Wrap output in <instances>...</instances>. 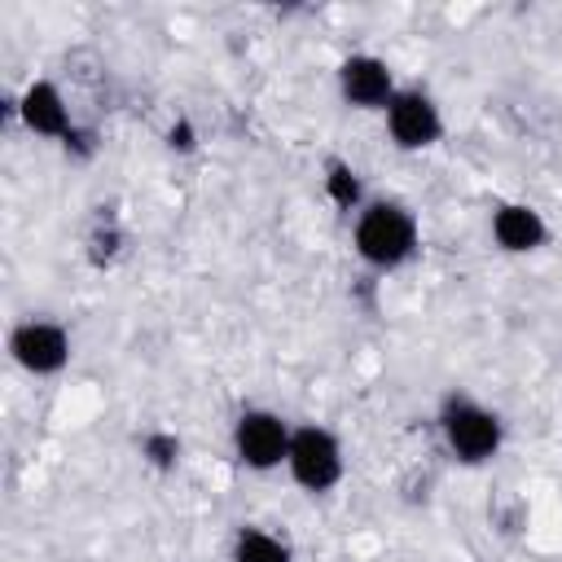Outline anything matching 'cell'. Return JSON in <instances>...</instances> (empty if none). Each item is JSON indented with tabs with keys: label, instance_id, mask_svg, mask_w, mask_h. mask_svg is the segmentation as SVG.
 Segmentation results:
<instances>
[{
	"label": "cell",
	"instance_id": "1",
	"mask_svg": "<svg viewBox=\"0 0 562 562\" xmlns=\"http://www.w3.org/2000/svg\"><path fill=\"white\" fill-rule=\"evenodd\" d=\"M417 246H422L417 215L404 202H395V198H369L351 215V250L373 272L404 268L417 255Z\"/></svg>",
	"mask_w": 562,
	"mask_h": 562
},
{
	"label": "cell",
	"instance_id": "2",
	"mask_svg": "<svg viewBox=\"0 0 562 562\" xmlns=\"http://www.w3.org/2000/svg\"><path fill=\"white\" fill-rule=\"evenodd\" d=\"M435 426H439V439L448 448V457L457 465H487L501 457L505 448V422L496 408H487L483 400H474L470 391H448L439 400V413H435Z\"/></svg>",
	"mask_w": 562,
	"mask_h": 562
},
{
	"label": "cell",
	"instance_id": "3",
	"mask_svg": "<svg viewBox=\"0 0 562 562\" xmlns=\"http://www.w3.org/2000/svg\"><path fill=\"white\" fill-rule=\"evenodd\" d=\"M285 474L294 479V487H303L307 496H325L342 483L347 474V452H342V439L321 426V422H307V426H294L290 435V452H285Z\"/></svg>",
	"mask_w": 562,
	"mask_h": 562
},
{
	"label": "cell",
	"instance_id": "4",
	"mask_svg": "<svg viewBox=\"0 0 562 562\" xmlns=\"http://www.w3.org/2000/svg\"><path fill=\"white\" fill-rule=\"evenodd\" d=\"M290 435L294 426L272 413V408H241L237 422H233V457L255 470V474H272L285 465V452H290Z\"/></svg>",
	"mask_w": 562,
	"mask_h": 562
},
{
	"label": "cell",
	"instance_id": "5",
	"mask_svg": "<svg viewBox=\"0 0 562 562\" xmlns=\"http://www.w3.org/2000/svg\"><path fill=\"white\" fill-rule=\"evenodd\" d=\"M382 123H386L391 145L404 149V154H422V149L439 145V136H443V110L417 83H408L391 97V105L382 110Z\"/></svg>",
	"mask_w": 562,
	"mask_h": 562
},
{
	"label": "cell",
	"instance_id": "6",
	"mask_svg": "<svg viewBox=\"0 0 562 562\" xmlns=\"http://www.w3.org/2000/svg\"><path fill=\"white\" fill-rule=\"evenodd\" d=\"M70 334L48 316H26L9 329V360L31 378H53L70 364Z\"/></svg>",
	"mask_w": 562,
	"mask_h": 562
},
{
	"label": "cell",
	"instance_id": "7",
	"mask_svg": "<svg viewBox=\"0 0 562 562\" xmlns=\"http://www.w3.org/2000/svg\"><path fill=\"white\" fill-rule=\"evenodd\" d=\"M400 92L395 70L378 53H351L338 61V97L351 110H386L391 97Z\"/></svg>",
	"mask_w": 562,
	"mask_h": 562
},
{
	"label": "cell",
	"instance_id": "8",
	"mask_svg": "<svg viewBox=\"0 0 562 562\" xmlns=\"http://www.w3.org/2000/svg\"><path fill=\"white\" fill-rule=\"evenodd\" d=\"M13 110H18V119H22V127L26 132H35V136H44V140H66L70 136V127H75V114H70V105H66V92L53 83V79H31L26 88H22V97L13 101Z\"/></svg>",
	"mask_w": 562,
	"mask_h": 562
},
{
	"label": "cell",
	"instance_id": "9",
	"mask_svg": "<svg viewBox=\"0 0 562 562\" xmlns=\"http://www.w3.org/2000/svg\"><path fill=\"white\" fill-rule=\"evenodd\" d=\"M487 233L505 255H531L549 241V220L531 202H496L487 215Z\"/></svg>",
	"mask_w": 562,
	"mask_h": 562
},
{
	"label": "cell",
	"instance_id": "10",
	"mask_svg": "<svg viewBox=\"0 0 562 562\" xmlns=\"http://www.w3.org/2000/svg\"><path fill=\"white\" fill-rule=\"evenodd\" d=\"M228 558H233V562H294V549H290L281 536L241 522V527L233 531V549H228Z\"/></svg>",
	"mask_w": 562,
	"mask_h": 562
},
{
	"label": "cell",
	"instance_id": "11",
	"mask_svg": "<svg viewBox=\"0 0 562 562\" xmlns=\"http://www.w3.org/2000/svg\"><path fill=\"white\" fill-rule=\"evenodd\" d=\"M325 198L338 206V211H347V215H356L369 198H364V184H360V171L351 167V162H342V158H329L325 162Z\"/></svg>",
	"mask_w": 562,
	"mask_h": 562
},
{
	"label": "cell",
	"instance_id": "12",
	"mask_svg": "<svg viewBox=\"0 0 562 562\" xmlns=\"http://www.w3.org/2000/svg\"><path fill=\"white\" fill-rule=\"evenodd\" d=\"M140 457H145L154 470H176V461H180V439L167 435V430H149V435L140 439Z\"/></svg>",
	"mask_w": 562,
	"mask_h": 562
},
{
	"label": "cell",
	"instance_id": "13",
	"mask_svg": "<svg viewBox=\"0 0 562 562\" xmlns=\"http://www.w3.org/2000/svg\"><path fill=\"white\" fill-rule=\"evenodd\" d=\"M119 250H123V228H119L114 220H101V224L92 228V237H88V259H92V263H110Z\"/></svg>",
	"mask_w": 562,
	"mask_h": 562
},
{
	"label": "cell",
	"instance_id": "14",
	"mask_svg": "<svg viewBox=\"0 0 562 562\" xmlns=\"http://www.w3.org/2000/svg\"><path fill=\"white\" fill-rule=\"evenodd\" d=\"M61 149H66V154H75V158H92V154H97V132L75 123V127H70V136L61 140Z\"/></svg>",
	"mask_w": 562,
	"mask_h": 562
},
{
	"label": "cell",
	"instance_id": "15",
	"mask_svg": "<svg viewBox=\"0 0 562 562\" xmlns=\"http://www.w3.org/2000/svg\"><path fill=\"white\" fill-rule=\"evenodd\" d=\"M167 145H171V149H180V154H189V149L198 145V132H193V123H189V119L171 123V132H167Z\"/></svg>",
	"mask_w": 562,
	"mask_h": 562
}]
</instances>
